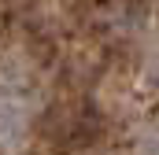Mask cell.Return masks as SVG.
Listing matches in <instances>:
<instances>
[{"label": "cell", "instance_id": "cell-1", "mask_svg": "<svg viewBox=\"0 0 159 155\" xmlns=\"http://www.w3.org/2000/svg\"><path fill=\"white\" fill-rule=\"evenodd\" d=\"M22 129H26L22 107L15 100H0V140L4 144H19L22 140Z\"/></svg>", "mask_w": 159, "mask_h": 155}]
</instances>
